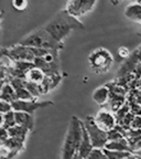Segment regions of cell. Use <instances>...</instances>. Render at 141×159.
<instances>
[{"label": "cell", "instance_id": "cell-1", "mask_svg": "<svg viewBox=\"0 0 141 159\" xmlns=\"http://www.w3.org/2000/svg\"><path fill=\"white\" fill-rule=\"evenodd\" d=\"M74 29H84V25L65 10L57 13L44 27L45 31L59 43H63V40Z\"/></svg>", "mask_w": 141, "mask_h": 159}, {"label": "cell", "instance_id": "cell-2", "mask_svg": "<svg viewBox=\"0 0 141 159\" xmlns=\"http://www.w3.org/2000/svg\"><path fill=\"white\" fill-rule=\"evenodd\" d=\"M83 134V124L77 117H73L65 137L62 152V159H73L78 150Z\"/></svg>", "mask_w": 141, "mask_h": 159}, {"label": "cell", "instance_id": "cell-3", "mask_svg": "<svg viewBox=\"0 0 141 159\" xmlns=\"http://www.w3.org/2000/svg\"><path fill=\"white\" fill-rule=\"evenodd\" d=\"M19 44L25 45V47L37 48V49H45V50H53L59 51L63 49V43L57 42L56 40L53 39L49 33L44 30V28L37 30L35 32H32L24 39L20 41Z\"/></svg>", "mask_w": 141, "mask_h": 159}, {"label": "cell", "instance_id": "cell-4", "mask_svg": "<svg viewBox=\"0 0 141 159\" xmlns=\"http://www.w3.org/2000/svg\"><path fill=\"white\" fill-rule=\"evenodd\" d=\"M88 63L93 72L97 74L109 72L114 64V57L108 50L99 48L90 53L88 57Z\"/></svg>", "mask_w": 141, "mask_h": 159}, {"label": "cell", "instance_id": "cell-5", "mask_svg": "<svg viewBox=\"0 0 141 159\" xmlns=\"http://www.w3.org/2000/svg\"><path fill=\"white\" fill-rule=\"evenodd\" d=\"M84 124L85 129L88 133V136L90 138V142L94 148H99L103 149L105 147V145L107 144L108 139H107V133L104 132L103 129H100L96 125L94 120V117L92 116H87L85 118Z\"/></svg>", "mask_w": 141, "mask_h": 159}, {"label": "cell", "instance_id": "cell-6", "mask_svg": "<svg viewBox=\"0 0 141 159\" xmlns=\"http://www.w3.org/2000/svg\"><path fill=\"white\" fill-rule=\"evenodd\" d=\"M97 0H68L66 3V11L68 15L75 18H81L90 12L95 8Z\"/></svg>", "mask_w": 141, "mask_h": 159}, {"label": "cell", "instance_id": "cell-7", "mask_svg": "<svg viewBox=\"0 0 141 159\" xmlns=\"http://www.w3.org/2000/svg\"><path fill=\"white\" fill-rule=\"evenodd\" d=\"M52 104V102H35V99H30V101L15 99V102L11 103V108L15 112H24L33 115L34 111H37V108Z\"/></svg>", "mask_w": 141, "mask_h": 159}, {"label": "cell", "instance_id": "cell-8", "mask_svg": "<svg viewBox=\"0 0 141 159\" xmlns=\"http://www.w3.org/2000/svg\"><path fill=\"white\" fill-rule=\"evenodd\" d=\"M94 120L96 123V125L100 129H103L104 132H109L114 129L117 126L116 123V116H114V114H112L110 112H108L107 109H100L97 115L94 117Z\"/></svg>", "mask_w": 141, "mask_h": 159}, {"label": "cell", "instance_id": "cell-9", "mask_svg": "<svg viewBox=\"0 0 141 159\" xmlns=\"http://www.w3.org/2000/svg\"><path fill=\"white\" fill-rule=\"evenodd\" d=\"M83 124V123H82ZM93 145H92V142H90V138L88 136V133L87 130L85 129L84 127V124H83V134H82V139H81V144H79V147H78V152L83 158H86L87 156L89 155V152L93 150Z\"/></svg>", "mask_w": 141, "mask_h": 159}, {"label": "cell", "instance_id": "cell-10", "mask_svg": "<svg viewBox=\"0 0 141 159\" xmlns=\"http://www.w3.org/2000/svg\"><path fill=\"white\" fill-rule=\"evenodd\" d=\"M15 124L20 125V126L22 127H25L28 130H31L33 128V124H34L33 115L24 112H15Z\"/></svg>", "mask_w": 141, "mask_h": 159}, {"label": "cell", "instance_id": "cell-11", "mask_svg": "<svg viewBox=\"0 0 141 159\" xmlns=\"http://www.w3.org/2000/svg\"><path fill=\"white\" fill-rule=\"evenodd\" d=\"M104 148L108 149V150H121V152H131L132 150L126 138L119 139V140H112V142H107Z\"/></svg>", "mask_w": 141, "mask_h": 159}, {"label": "cell", "instance_id": "cell-12", "mask_svg": "<svg viewBox=\"0 0 141 159\" xmlns=\"http://www.w3.org/2000/svg\"><path fill=\"white\" fill-rule=\"evenodd\" d=\"M0 99L1 101H5L7 103H11L15 102L17 99V95H15V89L12 87V85L10 84L8 81H6L5 85L2 86V89L0 92Z\"/></svg>", "mask_w": 141, "mask_h": 159}, {"label": "cell", "instance_id": "cell-13", "mask_svg": "<svg viewBox=\"0 0 141 159\" xmlns=\"http://www.w3.org/2000/svg\"><path fill=\"white\" fill-rule=\"evenodd\" d=\"M44 77H45V74L42 70H40L34 66L28 71L24 79L28 82L34 83V84H41L42 81L44 80Z\"/></svg>", "mask_w": 141, "mask_h": 159}, {"label": "cell", "instance_id": "cell-14", "mask_svg": "<svg viewBox=\"0 0 141 159\" xmlns=\"http://www.w3.org/2000/svg\"><path fill=\"white\" fill-rule=\"evenodd\" d=\"M93 99L99 105H104L109 99V89L108 86H100L95 89L93 93Z\"/></svg>", "mask_w": 141, "mask_h": 159}, {"label": "cell", "instance_id": "cell-15", "mask_svg": "<svg viewBox=\"0 0 141 159\" xmlns=\"http://www.w3.org/2000/svg\"><path fill=\"white\" fill-rule=\"evenodd\" d=\"M125 15L127 18H129L132 21L141 22V3L136 2L128 6L125 11Z\"/></svg>", "mask_w": 141, "mask_h": 159}, {"label": "cell", "instance_id": "cell-16", "mask_svg": "<svg viewBox=\"0 0 141 159\" xmlns=\"http://www.w3.org/2000/svg\"><path fill=\"white\" fill-rule=\"evenodd\" d=\"M7 130H8L9 137L21 139V140H23V142H24L25 137H27V135H28V132H29L25 127L20 126V125H18V124H15V126H12V127H10V128L7 129Z\"/></svg>", "mask_w": 141, "mask_h": 159}, {"label": "cell", "instance_id": "cell-17", "mask_svg": "<svg viewBox=\"0 0 141 159\" xmlns=\"http://www.w3.org/2000/svg\"><path fill=\"white\" fill-rule=\"evenodd\" d=\"M105 155L108 159H125L131 154V152H121V150H108V149H103Z\"/></svg>", "mask_w": 141, "mask_h": 159}, {"label": "cell", "instance_id": "cell-18", "mask_svg": "<svg viewBox=\"0 0 141 159\" xmlns=\"http://www.w3.org/2000/svg\"><path fill=\"white\" fill-rule=\"evenodd\" d=\"M15 125V112L12 109L9 111L8 113L3 114V125L2 127L5 129H9L10 127H12Z\"/></svg>", "mask_w": 141, "mask_h": 159}, {"label": "cell", "instance_id": "cell-19", "mask_svg": "<svg viewBox=\"0 0 141 159\" xmlns=\"http://www.w3.org/2000/svg\"><path fill=\"white\" fill-rule=\"evenodd\" d=\"M85 159H108L105 155L104 150L99 148H93V150L89 152V155Z\"/></svg>", "mask_w": 141, "mask_h": 159}, {"label": "cell", "instance_id": "cell-20", "mask_svg": "<svg viewBox=\"0 0 141 159\" xmlns=\"http://www.w3.org/2000/svg\"><path fill=\"white\" fill-rule=\"evenodd\" d=\"M28 6V0H12V7L15 10L22 11L27 8Z\"/></svg>", "mask_w": 141, "mask_h": 159}, {"label": "cell", "instance_id": "cell-21", "mask_svg": "<svg viewBox=\"0 0 141 159\" xmlns=\"http://www.w3.org/2000/svg\"><path fill=\"white\" fill-rule=\"evenodd\" d=\"M11 104L10 103H7L5 102V101H1L0 99V113L1 114H6V113H8L9 111H11Z\"/></svg>", "mask_w": 141, "mask_h": 159}, {"label": "cell", "instance_id": "cell-22", "mask_svg": "<svg viewBox=\"0 0 141 159\" xmlns=\"http://www.w3.org/2000/svg\"><path fill=\"white\" fill-rule=\"evenodd\" d=\"M8 137H9V135H8L7 129H5L3 127H0V145H2L7 140Z\"/></svg>", "mask_w": 141, "mask_h": 159}, {"label": "cell", "instance_id": "cell-23", "mask_svg": "<svg viewBox=\"0 0 141 159\" xmlns=\"http://www.w3.org/2000/svg\"><path fill=\"white\" fill-rule=\"evenodd\" d=\"M118 54H119V57H122V59H127V57H130V52H129V50L127 49V48H125V47L119 48Z\"/></svg>", "mask_w": 141, "mask_h": 159}, {"label": "cell", "instance_id": "cell-24", "mask_svg": "<svg viewBox=\"0 0 141 159\" xmlns=\"http://www.w3.org/2000/svg\"><path fill=\"white\" fill-rule=\"evenodd\" d=\"M131 125L136 129H141V118L140 117H136L134 119H132Z\"/></svg>", "mask_w": 141, "mask_h": 159}, {"label": "cell", "instance_id": "cell-25", "mask_svg": "<svg viewBox=\"0 0 141 159\" xmlns=\"http://www.w3.org/2000/svg\"><path fill=\"white\" fill-rule=\"evenodd\" d=\"M131 149H136V150H140L141 149V140L134 143V145H131Z\"/></svg>", "mask_w": 141, "mask_h": 159}, {"label": "cell", "instance_id": "cell-26", "mask_svg": "<svg viewBox=\"0 0 141 159\" xmlns=\"http://www.w3.org/2000/svg\"><path fill=\"white\" fill-rule=\"evenodd\" d=\"M125 159H141V157H139V156H134V155H132V154H130L128 157H126Z\"/></svg>", "mask_w": 141, "mask_h": 159}, {"label": "cell", "instance_id": "cell-27", "mask_svg": "<svg viewBox=\"0 0 141 159\" xmlns=\"http://www.w3.org/2000/svg\"><path fill=\"white\" fill-rule=\"evenodd\" d=\"M6 81H7L6 79H5V80H0V92H1V89H2V86L5 85Z\"/></svg>", "mask_w": 141, "mask_h": 159}, {"label": "cell", "instance_id": "cell-28", "mask_svg": "<svg viewBox=\"0 0 141 159\" xmlns=\"http://www.w3.org/2000/svg\"><path fill=\"white\" fill-rule=\"evenodd\" d=\"M73 159H84V158H83V157L81 156L78 152H76V154L74 155V157H73Z\"/></svg>", "mask_w": 141, "mask_h": 159}, {"label": "cell", "instance_id": "cell-29", "mask_svg": "<svg viewBox=\"0 0 141 159\" xmlns=\"http://www.w3.org/2000/svg\"><path fill=\"white\" fill-rule=\"evenodd\" d=\"M3 125V114L0 113V127H2Z\"/></svg>", "mask_w": 141, "mask_h": 159}, {"label": "cell", "instance_id": "cell-30", "mask_svg": "<svg viewBox=\"0 0 141 159\" xmlns=\"http://www.w3.org/2000/svg\"><path fill=\"white\" fill-rule=\"evenodd\" d=\"M0 42H1V30H0Z\"/></svg>", "mask_w": 141, "mask_h": 159}, {"label": "cell", "instance_id": "cell-31", "mask_svg": "<svg viewBox=\"0 0 141 159\" xmlns=\"http://www.w3.org/2000/svg\"><path fill=\"white\" fill-rule=\"evenodd\" d=\"M1 18H2V16H1V13H0V20H1Z\"/></svg>", "mask_w": 141, "mask_h": 159}]
</instances>
